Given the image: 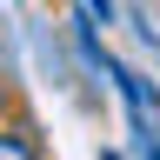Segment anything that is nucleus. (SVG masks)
I'll return each mask as SVG.
<instances>
[{
	"mask_svg": "<svg viewBox=\"0 0 160 160\" xmlns=\"http://www.w3.org/2000/svg\"><path fill=\"white\" fill-rule=\"evenodd\" d=\"M0 160H47V153H40L33 127H0Z\"/></svg>",
	"mask_w": 160,
	"mask_h": 160,
	"instance_id": "obj_1",
	"label": "nucleus"
},
{
	"mask_svg": "<svg viewBox=\"0 0 160 160\" xmlns=\"http://www.w3.org/2000/svg\"><path fill=\"white\" fill-rule=\"evenodd\" d=\"M87 7H93V13H100V20H113V0H87Z\"/></svg>",
	"mask_w": 160,
	"mask_h": 160,
	"instance_id": "obj_2",
	"label": "nucleus"
},
{
	"mask_svg": "<svg viewBox=\"0 0 160 160\" xmlns=\"http://www.w3.org/2000/svg\"><path fill=\"white\" fill-rule=\"evenodd\" d=\"M0 120H7V87H0Z\"/></svg>",
	"mask_w": 160,
	"mask_h": 160,
	"instance_id": "obj_3",
	"label": "nucleus"
},
{
	"mask_svg": "<svg viewBox=\"0 0 160 160\" xmlns=\"http://www.w3.org/2000/svg\"><path fill=\"white\" fill-rule=\"evenodd\" d=\"M100 160H120V153H100Z\"/></svg>",
	"mask_w": 160,
	"mask_h": 160,
	"instance_id": "obj_4",
	"label": "nucleus"
}]
</instances>
